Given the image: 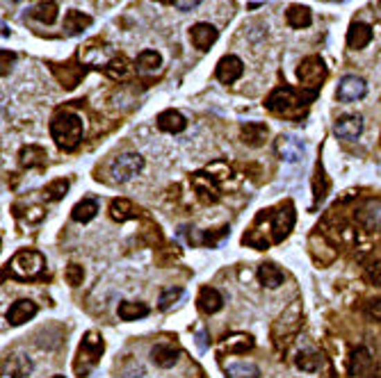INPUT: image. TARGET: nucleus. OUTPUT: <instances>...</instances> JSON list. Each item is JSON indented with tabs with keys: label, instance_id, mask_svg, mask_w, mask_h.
<instances>
[{
	"label": "nucleus",
	"instance_id": "f257e3e1",
	"mask_svg": "<svg viewBox=\"0 0 381 378\" xmlns=\"http://www.w3.org/2000/svg\"><path fill=\"white\" fill-rule=\"evenodd\" d=\"M315 96H317V91L299 93L297 89H292V87H278V89H274L267 96L265 107L274 114L287 116V119H297V116H301V112H304V107Z\"/></svg>",
	"mask_w": 381,
	"mask_h": 378
},
{
	"label": "nucleus",
	"instance_id": "f03ea898",
	"mask_svg": "<svg viewBox=\"0 0 381 378\" xmlns=\"http://www.w3.org/2000/svg\"><path fill=\"white\" fill-rule=\"evenodd\" d=\"M85 125L82 119L73 112H62L51 121V137L55 139L57 148L62 151H76L82 141Z\"/></svg>",
	"mask_w": 381,
	"mask_h": 378
},
{
	"label": "nucleus",
	"instance_id": "7ed1b4c3",
	"mask_svg": "<svg viewBox=\"0 0 381 378\" xmlns=\"http://www.w3.org/2000/svg\"><path fill=\"white\" fill-rule=\"evenodd\" d=\"M105 351V342L103 337L94 330H89L87 335L82 337L80 346H78V353H76V362H73V372L78 378H85L89 376L91 372L96 369V365L100 362V356Z\"/></svg>",
	"mask_w": 381,
	"mask_h": 378
},
{
	"label": "nucleus",
	"instance_id": "20e7f679",
	"mask_svg": "<svg viewBox=\"0 0 381 378\" xmlns=\"http://www.w3.org/2000/svg\"><path fill=\"white\" fill-rule=\"evenodd\" d=\"M7 267H10V273L14 276V278L30 280V278H37V276L44 271L46 258L39 253V251L26 249V251H19V253L10 260V264Z\"/></svg>",
	"mask_w": 381,
	"mask_h": 378
},
{
	"label": "nucleus",
	"instance_id": "39448f33",
	"mask_svg": "<svg viewBox=\"0 0 381 378\" xmlns=\"http://www.w3.org/2000/svg\"><path fill=\"white\" fill-rule=\"evenodd\" d=\"M267 222H269V233H272V244H278L283 242L287 235H290L292 226H294V210L290 203H285L283 208L274 210H267L265 212Z\"/></svg>",
	"mask_w": 381,
	"mask_h": 378
},
{
	"label": "nucleus",
	"instance_id": "423d86ee",
	"mask_svg": "<svg viewBox=\"0 0 381 378\" xmlns=\"http://www.w3.org/2000/svg\"><path fill=\"white\" fill-rule=\"evenodd\" d=\"M144 169V157L139 153H123L110 164V176L114 183H128Z\"/></svg>",
	"mask_w": 381,
	"mask_h": 378
},
{
	"label": "nucleus",
	"instance_id": "0eeeda50",
	"mask_svg": "<svg viewBox=\"0 0 381 378\" xmlns=\"http://www.w3.org/2000/svg\"><path fill=\"white\" fill-rule=\"evenodd\" d=\"M297 78L304 87H310V91H315L317 87L326 80V66H324L322 57H317V55L306 57L297 69Z\"/></svg>",
	"mask_w": 381,
	"mask_h": 378
},
{
	"label": "nucleus",
	"instance_id": "6e6552de",
	"mask_svg": "<svg viewBox=\"0 0 381 378\" xmlns=\"http://www.w3.org/2000/svg\"><path fill=\"white\" fill-rule=\"evenodd\" d=\"M349 376L352 378H377V365L368 346H356L349 356Z\"/></svg>",
	"mask_w": 381,
	"mask_h": 378
},
{
	"label": "nucleus",
	"instance_id": "1a4fd4ad",
	"mask_svg": "<svg viewBox=\"0 0 381 378\" xmlns=\"http://www.w3.org/2000/svg\"><path fill=\"white\" fill-rule=\"evenodd\" d=\"M365 93H368V84H365L363 78H359V75H345L343 80L338 82L336 96H338L340 103H354V100H361Z\"/></svg>",
	"mask_w": 381,
	"mask_h": 378
},
{
	"label": "nucleus",
	"instance_id": "9d476101",
	"mask_svg": "<svg viewBox=\"0 0 381 378\" xmlns=\"http://www.w3.org/2000/svg\"><path fill=\"white\" fill-rule=\"evenodd\" d=\"M242 73H245V64H242V60L236 57V55L222 57L220 64H217V71H215L217 80L224 82V84H233L236 80L242 78Z\"/></svg>",
	"mask_w": 381,
	"mask_h": 378
},
{
	"label": "nucleus",
	"instance_id": "9b49d317",
	"mask_svg": "<svg viewBox=\"0 0 381 378\" xmlns=\"http://www.w3.org/2000/svg\"><path fill=\"white\" fill-rule=\"evenodd\" d=\"M276 151L281 155L283 162H299L306 153L304 141L292 137V135H281L276 139Z\"/></svg>",
	"mask_w": 381,
	"mask_h": 378
},
{
	"label": "nucleus",
	"instance_id": "f8f14e48",
	"mask_svg": "<svg viewBox=\"0 0 381 378\" xmlns=\"http://www.w3.org/2000/svg\"><path fill=\"white\" fill-rule=\"evenodd\" d=\"M37 303L30 301V298H19V301H14L10 305V310H7L5 319L10 321L12 326H21L26 324V321H30L37 314Z\"/></svg>",
	"mask_w": 381,
	"mask_h": 378
},
{
	"label": "nucleus",
	"instance_id": "ddd939ff",
	"mask_svg": "<svg viewBox=\"0 0 381 378\" xmlns=\"http://www.w3.org/2000/svg\"><path fill=\"white\" fill-rule=\"evenodd\" d=\"M356 222L365 231H381V201H368L356 210Z\"/></svg>",
	"mask_w": 381,
	"mask_h": 378
},
{
	"label": "nucleus",
	"instance_id": "4468645a",
	"mask_svg": "<svg viewBox=\"0 0 381 378\" xmlns=\"http://www.w3.org/2000/svg\"><path fill=\"white\" fill-rule=\"evenodd\" d=\"M192 187L197 196L204 203H217L220 201V187H217L215 178L206 176V173H194L192 176Z\"/></svg>",
	"mask_w": 381,
	"mask_h": 378
},
{
	"label": "nucleus",
	"instance_id": "2eb2a0df",
	"mask_svg": "<svg viewBox=\"0 0 381 378\" xmlns=\"http://www.w3.org/2000/svg\"><path fill=\"white\" fill-rule=\"evenodd\" d=\"M363 132V116L359 114H345L336 121V135L345 141L359 139Z\"/></svg>",
	"mask_w": 381,
	"mask_h": 378
},
{
	"label": "nucleus",
	"instance_id": "dca6fc26",
	"mask_svg": "<svg viewBox=\"0 0 381 378\" xmlns=\"http://www.w3.org/2000/svg\"><path fill=\"white\" fill-rule=\"evenodd\" d=\"M3 372L10 374L12 378H26L33 372V360H30L26 353H12V356L5 358Z\"/></svg>",
	"mask_w": 381,
	"mask_h": 378
},
{
	"label": "nucleus",
	"instance_id": "f3484780",
	"mask_svg": "<svg viewBox=\"0 0 381 378\" xmlns=\"http://www.w3.org/2000/svg\"><path fill=\"white\" fill-rule=\"evenodd\" d=\"M190 37H192V44L197 46L199 51H208L210 46L217 42L220 33H217L215 26H210V23H197V26L190 30Z\"/></svg>",
	"mask_w": 381,
	"mask_h": 378
},
{
	"label": "nucleus",
	"instance_id": "a211bd4d",
	"mask_svg": "<svg viewBox=\"0 0 381 378\" xmlns=\"http://www.w3.org/2000/svg\"><path fill=\"white\" fill-rule=\"evenodd\" d=\"M158 128L162 132H169V135H178L188 128V119L178 112V109H165L160 116H158Z\"/></svg>",
	"mask_w": 381,
	"mask_h": 378
},
{
	"label": "nucleus",
	"instance_id": "6ab92c4d",
	"mask_svg": "<svg viewBox=\"0 0 381 378\" xmlns=\"http://www.w3.org/2000/svg\"><path fill=\"white\" fill-rule=\"evenodd\" d=\"M178 358H181V351L176 349V346L172 344H155L153 349H151V360H153V365H158L162 369H169V367H174Z\"/></svg>",
	"mask_w": 381,
	"mask_h": 378
},
{
	"label": "nucleus",
	"instance_id": "aec40b11",
	"mask_svg": "<svg viewBox=\"0 0 381 378\" xmlns=\"http://www.w3.org/2000/svg\"><path fill=\"white\" fill-rule=\"evenodd\" d=\"M267 125L265 123H258V121H251V123H245L242 128H240V137L247 146H263L267 139Z\"/></svg>",
	"mask_w": 381,
	"mask_h": 378
},
{
	"label": "nucleus",
	"instance_id": "412c9836",
	"mask_svg": "<svg viewBox=\"0 0 381 378\" xmlns=\"http://www.w3.org/2000/svg\"><path fill=\"white\" fill-rule=\"evenodd\" d=\"M370 42H372V28L370 26H365V23H352V26H349V30H347V44H349V48L361 51Z\"/></svg>",
	"mask_w": 381,
	"mask_h": 378
},
{
	"label": "nucleus",
	"instance_id": "4be33fe9",
	"mask_svg": "<svg viewBox=\"0 0 381 378\" xmlns=\"http://www.w3.org/2000/svg\"><path fill=\"white\" fill-rule=\"evenodd\" d=\"M197 303H199V308L204 310L206 314H215V312H220L224 308V296L217 292L215 287H204L199 292Z\"/></svg>",
	"mask_w": 381,
	"mask_h": 378
},
{
	"label": "nucleus",
	"instance_id": "5701e85b",
	"mask_svg": "<svg viewBox=\"0 0 381 378\" xmlns=\"http://www.w3.org/2000/svg\"><path fill=\"white\" fill-rule=\"evenodd\" d=\"M30 17L39 23H46V26H53L57 21V3L53 0H42L35 7H30Z\"/></svg>",
	"mask_w": 381,
	"mask_h": 378
},
{
	"label": "nucleus",
	"instance_id": "b1692460",
	"mask_svg": "<svg viewBox=\"0 0 381 378\" xmlns=\"http://www.w3.org/2000/svg\"><path fill=\"white\" fill-rule=\"evenodd\" d=\"M258 280H260V285H263V287H267V289H276V287H281V285H283V271L278 269L276 264L265 262V264H260V267H258Z\"/></svg>",
	"mask_w": 381,
	"mask_h": 378
},
{
	"label": "nucleus",
	"instance_id": "393cba45",
	"mask_svg": "<svg viewBox=\"0 0 381 378\" xmlns=\"http://www.w3.org/2000/svg\"><path fill=\"white\" fill-rule=\"evenodd\" d=\"M254 349V337L247 333H233L224 340V351H229L231 356H238V353H247Z\"/></svg>",
	"mask_w": 381,
	"mask_h": 378
},
{
	"label": "nucleus",
	"instance_id": "a878e982",
	"mask_svg": "<svg viewBox=\"0 0 381 378\" xmlns=\"http://www.w3.org/2000/svg\"><path fill=\"white\" fill-rule=\"evenodd\" d=\"M285 19H287V26L290 28L301 30V28H308L310 23H313V14H310V10L304 5H292V7H287Z\"/></svg>",
	"mask_w": 381,
	"mask_h": 378
},
{
	"label": "nucleus",
	"instance_id": "bb28decb",
	"mask_svg": "<svg viewBox=\"0 0 381 378\" xmlns=\"http://www.w3.org/2000/svg\"><path fill=\"white\" fill-rule=\"evenodd\" d=\"M96 215H98V201L96 199H82L71 210V219L78 224H89Z\"/></svg>",
	"mask_w": 381,
	"mask_h": 378
},
{
	"label": "nucleus",
	"instance_id": "cd10ccee",
	"mask_svg": "<svg viewBox=\"0 0 381 378\" xmlns=\"http://www.w3.org/2000/svg\"><path fill=\"white\" fill-rule=\"evenodd\" d=\"M46 157H48V155H46V151L42 146H26V148H21L19 162H21V167L33 169V167H44Z\"/></svg>",
	"mask_w": 381,
	"mask_h": 378
},
{
	"label": "nucleus",
	"instance_id": "c85d7f7f",
	"mask_svg": "<svg viewBox=\"0 0 381 378\" xmlns=\"http://www.w3.org/2000/svg\"><path fill=\"white\" fill-rule=\"evenodd\" d=\"M149 305L146 303H139V301H123L119 303V319L123 321H137V319H144L149 314Z\"/></svg>",
	"mask_w": 381,
	"mask_h": 378
},
{
	"label": "nucleus",
	"instance_id": "c756f323",
	"mask_svg": "<svg viewBox=\"0 0 381 378\" xmlns=\"http://www.w3.org/2000/svg\"><path fill=\"white\" fill-rule=\"evenodd\" d=\"M91 26V17H87V14H82V12H78V10H71V12H67V17H64V30H67V35H80L85 28H89Z\"/></svg>",
	"mask_w": 381,
	"mask_h": 378
},
{
	"label": "nucleus",
	"instance_id": "7c9ffc66",
	"mask_svg": "<svg viewBox=\"0 0 381 378\" xmlns=\"http://www.w3.org/2000/svg\"><path fill=\"white\" fill-rule=\"evenodd\" d=\"M135 66L139 73H155L160 66H162V57H160V53H155V51H144V53H139L137 55V60H135Z\"/></svg>",
	"mask_w": 381,
	"mask_h": 378
},
{
	"label": "nucleus",
	"instance_id": "2f4dec72",
	"mask_svg": "<svg viewBox=\"0 0 381 378\" xmlns=\"http://www.w3.org/2000/svg\"><path fill=\"white\" fill-rule=\"evenodd\" d=\"M110 217L119 224L128 222V219L135 217V206L128 199H114L110 203Z\"/></svg>",
	"mask_w": 381,
	"mask_h": 378
},
{
	"label": "nucleus",
	"instance_id": "473e14b6",
	"mask_svg": "<svg viewBox=\"0 0 381 378\" xmlns=\"http://www.w3.org/2000/svg\"><path fill=\"white\" fill-rule=\"evenodd\" d=\"M227 378H260V369L254 362H233L227 367Z\"/></svg>",
	"mask_w": 381,
	"mask_h": 378
},
{
	"label": "nucleus",
	"instance_id": "72a5a7b5",
	"mask_svg": "<svg viewBox=\"0 0 381 378\" xmlns=\"http://www.w3.org/2000/svg\"><path fill=\"white\" fill-rule=\"evenodd\" d=\"M294 365H297L301 372H320L322 365H324V360H322V356L317 351H304V353H299V356H297Z\"/></svg>",
	"mask_w": 381,
	"mask_h": 378
},
{
	"label": "nucleus",
	"instance_id": "f704fd0d",
	"mask_svg": "<svg viewBox=\"0 0 381 378\" xmlns=\"http://www.w3.org/2000/svg\"><path fill=\"white\" fill-rule=\"evenodd\" d=\"M69 192V180L60 178V180H53V183L44 189V199L46 201H62Z\"/></svg>",
	"mask_w": 381,
	"mask_h": 378
},
{
	"label": "nucleus",
	"instance_id": "c9c22d12",
	"mask_svg": "<svg viewBox=\"0 0 381 378\" xmlns=\"http://www.w3.org/2000/svg\"><path fill=\"white\" fill-rule=\"evenodd\" d=\"M181 298H183V289L181 287H169V289H165V292L160 294L158 308L160 310H169V308H174V305L181 301Z\"/></svg>",
	"mask_w": 381,
	"mask_h": 378
},
{
	"label": "nucleus",
	"instance_id": "e433bc0d",
	"mask_svg": "<svg viewBox=\"0 0 381 378\" xmlns=\"http://www.w3.org/2000/svg\"><path fill=\"white\" fill-rule=\"evenodd\" d=\"M103 71H105V73L110 75V78H114V80H119V78H126V73H128L126 60H123V57H112L110 64H107Z\"/></svg>",
	"mask_w": 381,
	"mask_h": 378
},
{
	"label": "nucleus",
	"instance_id": "4c0bfd02",
	"mask_svg": "<svg viewBox=\"0 0 381 378\" xmlns=\"http://www.w3.org/2000/svg\"><path fill=\"white\" fill-rule=\"evenodd\" d=\"M64 278H67V282L71 287H80L82 285V280H85V269L80 264H76V262H71L67 267V271H64Z\"/></svg>",
	"mask_w": 381,
	"mask_h": 378
},
{
	"label": "nucleus",
	"instance_id": "58836bf2",
	"mask_svg": "<svg viewBox=\"0 0 381 378\" xmlns=\"http://www.w3.org/2000/svg\"><path fill=\"white\" fill-rule=\"evenodd\" d=\"M363 312L370 321H377V324H381V298H370V301L365 303Z\"/></svg>",
	"mask_w": 381,
	"mask_h": 378
},
{
	"label": "nucleus",
	"instance_id": "ea45409f",
	"mask_svg": "<svg viewBox=\"0 0 381 378\" xmlns=\"http://www.w3.org/2000/svg\"><path fill=\"white\" fill-rule=\"evenodd\" d=\"M368 278H370V282L372 285H377V287H381V260L379 262H375L368 269Z\"/></svg>",
	"mask_w": 381,
	"mask_h": 378
},
{
	"label": "nucleus",
	"instance_id": "a19ab883",
	"mask_svg": "<svg viewBox=\"0 0 381 378\" xmlns=\"http://www.w3.org/2000/svg\"><path fill=\"white\" fill-rule=\"evenodd\" d=\"M201 5V0H176V7L181 12H190L194 10V7H199Z\"/></svg>",
	"mask_w": 381,
	"mask_h": 378
},
{
	"label": "nucleus",
	"instance_id": "79ce46f5",
	"mask_svg": "<svg viewBox=\"0 0 381 378\" xmlns=\"http://www.w3.org/2000/svg\"><path fill=\"white\" fill-rule=\"evenodd\" d=\"M10 35V28H7V23H3V37Z\"/></svg>",
	"mask_w": 381,
	"mask_h": 378
},
{
	"label": "nucleus",
	"instance_id": "37998d69",
	"mask_svg": "<svg viewBox=\"0 0 381 378\" xmlns=\"http://www.w3.org/2000/svg\"><path fill=\"white\" fill-rule=\"evenodd\" d=\"M160 3H176V0H160Z\"/></svg>",
	"mask_w": 381,
	"mask_h": 378
},
{
	"label": "nucleus",
	"instance_id": "c03bdc74",
	"mask_svg": "<svg viewBox=\"0 0 381 378\" xmlns=\"http://www.w3.org/2000/svg\"><path fill=\"white\" fill-rule=\"evenodd\" d=\"M329 3H343V0H329Z\"/></svg>",
	"mask_w": 381,
	"mask_h": 378
},
{
	"label": "nucleus",
	"instance_id": "a18cd8bd",
	"mask_svg": "<svg viewBox=\"0 0 381 378\" xmlns=\"http://www.w3.org/2000/svg\"><path fill=\"white\" fill-rule=\"evenodd\" d=\"M53 378H64V376H53Z\"/></svg>",
	"mask_w": 381,
	"mask_h": 378
},
{
	"label": "nucleus",
	"instance_id": "49530a36",
	"mask_svg": "<svg viewBox=\"0 0 381 378\" xmlns=\"http://www.w3.org/2000/svg\"><path fill=\"white\" fill-rule=\"evenodd\" d=\"M14 3H19V0H14Z\"/></svg>",
	"mask_w": 381,
	"mask_h": 378
}]
</instances>
